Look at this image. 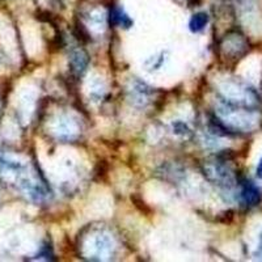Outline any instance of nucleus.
I'll return each instance as SVG.
<instances>
[{"label": "nucleus", "instance_id": "obj_5", "mask_svg": "<svg viewBox=\"0 0 262 262\" xmlns=\"http://www.w3.org/2000/svg\"><path fill=\"white\" fill-rule=\"evenodd\" d=\"M207 23H209V16H207V13L205 12L195 13V15L191 17L190 23H189V28H190V30L193 33H198L201 32V30L205 29Z\"/></svg>", "mask_w": 262, "mask_h": 262}, {"label": "nucleus", "instance_id": "obj_3", "mask_svg": "<svg viewBox=\"0 0 262 262\" xmlns=\"http://www.w3.org/2000/svg\"><path fill=\"white\" fill-rule=\"evenodd\" d=\"M70 66H71V71L79 76L85 71L86 66H88V55L81 50L74 51L71 54Z\"/></svg>", "mask_w": 262, "mask_h": 262}, {"label": "nucleus", "instance_id": "obj_4", "mask_svg": "<svg viewBox=\"0 0 262 262\" xmlns=\"http://www.w3.org/2000/svg\"><path fill=\"white\" fill-rule=\"evenodd\" d=\"M111 23H113L114 25L119 28H130L133 25V20L130 18V16L123 11L122 8H114L111 12Z\"/></svg>", "mask_w": 262, "mask_h": 262}, {"label": "nucleus", "instance_id": "obj_6", "mask_svg": "<svg viewBox=\"0 0 262 262\" xmlns=\"http://www.w3.org/2000/svg\"><path fill=\"white\" fill-rule=\"evenodd\" d=\"M173 133L176 135H181V137H186V135L190 134V128L182 121H176V122L172 123Z\"/></svg>", "mask_w": 262, "mask_h": 262}, {"label": "nucleus", "instance_id": "obj_7", "mask_svg": "<svg viewBox=\"0 0 262 262\" xmlns=\"http://www.w3.org/2000/svg\"><path fill=\"white\" fill-rule=\"evenodd\" d=\"M256 174H257V177H258V179H262V158H261V160H259L258 165H257Z\"/></svg>", "mask_w": 262, "mask_h": 262}, {"label": "nucleus", "instance_id": "obj_2", "mask_svg": "<svg viewBox=\"0 0 262 262\" xmlns=\"http://www.w3.org/2000/svg\"><path fill=\"white\" fill-rule=\"evenodd\" d=\"M242 196L247 206L254 207L261 202V193L252 181H244L242 186Z\"/></svg>", "mask_w": 262, "mask_h": 262}, {"label": "nucleus", "instance_id": "obj_8", "mask_svg": "<svg viewBox=\"0 0 262 262\" xmlns=\"http://www.w3.org/2000/svg\"><path fill=\"white\" fill-rule=\"evenodd\" d=\"M257 254L262 256V233H261V237H259V247H258V250H257Z\"/></svg>", "mask_w": 262, "mask_h": 262}, {"label": "nucleus", "instance_id": "obj_1", "mask_svg": "<svg viewBox=\"0 0 262 262\" xmlns=\"http://www.w3.org/2000/svg\"><path fill=\"white\" fill-rule=\"evenodd\" d=\"M206 174L209 176L211 181L216 182L217 185L224 186V188H231L233 185V176L232 173L229 172L228 168H226L222 163L211 164L206 169Z\"/></svg>", "mask_w": 262, "mask_h": 262}]
</instances>
